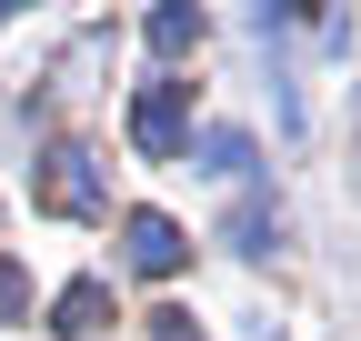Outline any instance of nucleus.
Segmentation results:
<instances>
[{"label": "nucleus", "instance_id": "1", "mask_svg": "<svg viewBox=\"0 0 361 341\" xmlns=\"http://www.w3.org/2000/svg\"><path fill=\"white\" fill-rule=\"evenodd\" d=\"M180 131H191V80H151V91L130 101V151H141V161H171Z\"/></svg>", "mask_w": 361, "mask_h": 341}, {"label": "nucleus", "instance_id": "2", "mask_svg": "<svg viewBox=\"0 0 361 341\" xmlns=\"http://www.w3.org/2000/svg\"><path fill=\"white\" fill-rule=\"evenodd\" d=\"M121 261L141 271V281H171L180 261H191V241H180L171 211H130V221H121Z\"/></svg>", "mask_w": 361, "mask_h": 341}, {"label": "nucleus", "instance_id": "5", "mask_svg": "<svg viewBox=\"0 0 361 341\" xmlns=\"http://www.w3.org/2000/svg\"><path fill=\"white\" fill-rule=\"evenodd\" d=\"M191 40H201V11H180V0H171V11H151V51H161V61H180Z\"/></svg>", "mask_w": 361, "mask_h": 341}, {"label": "nucleus", "instance_id": "4", "mask_svg": "<svg viewBox=\"0 0 361 341\" xmlns=\"http://www.w3.org/2000/svg\"><path fill=\"white\" fill-rule=\"evenodd\" d=\"M191 161L211 170V181H241V170H251V131H231V120H221V131L191 141Z\"/></svg>", "mask_w": 361, "mask_h": 341}, {"label": "nucleus", "instance_id": "7", "mask_svg": "<svg viewBox=\"0 0 361 341\" xmlns=\"http://www.w3.org/2000/svg\"><path fill=\"white\" fill-rule=\"evenodd\" d=\"M271 231H281L271 201H241V211H231V251H271Z\"/></svg>", "mask_w": 361, "mask_h": 341}, {"label": "nucleus", "instance_id": "6", "mask_svg": "<svg viewBox=\"0 0 361 341\" xmlns=\"http://www.w3.org/2000/svg\"><path fill=\"white\" fill-rule=\"evenodd\" d=\"M101 311H111L101 281H71V291H61V331H101Z\"/></svg>", "mask_w": 361, "mask_h": 341}, {"label": "nucleus", "instance_id": "8", "mask_svg": "<svg viewBox=\"0 0 361 341\" xmlns=\"http://www.w3.org/2000/svg\"><path fill=\"white\" fill-rule=\"evenodd\" d=\"M20 311H30V271H20V261H0V321H20Z\"/></svg>", "mask_w": 361, "mask_h": 341}, {"label": "nucleus", "instance_id": "3", "mask_svg": "<svg viewBox=\"0 0 361 341\" xmlns=\"http://www.w3.org/2000/svg\"><path fill=\"white\" fill-rule=\"evenodd\" d=\"M40 211H71V221L101 211V161H90L80 141H61L51 161H40Z\"/></svg>", "mask_w": 361, "mask_h": 341}]
</instances>
